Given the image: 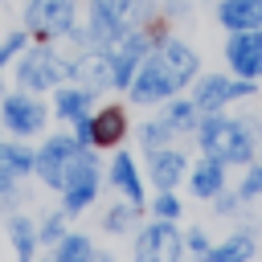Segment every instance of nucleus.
Segmentation results:
<instances>
[{
    "label": "nucleus",
    "instance_id": "nucleus-1",
    "mask_svg": "<svg viewBox=\"0 0 262 262\" xmlns=\"http://www.w3.org/2000/svg\"><path fill=\"white\" fill-rule=\"evenodd\" d=\"M192 74H196V53L188 45H180V41H164L160 53L151 57V66H143V74H139L131 94L139 102H151V98H164L176 86H184Z\"/></svg>",
    "mask_w": 262,
    "mask_h": 262
},
{
    "label": "nucleus",
    "instance_id": "nucleus-2",
    "mask_svg": "<svg viewBox=\"0 0 262 262\" xmlns=\"http://www.w3.org/2000/svg\"><path fill=\"white\" fill-rule=\"evenodd\" d=\"M201 143L213 160L221 164H237L250 156V131L242 123H225V119H209L205 131H201Z\"/></svg>",
    "mask_w": 262,
    "mask_h": 262
},
{
    "label": "nucleus",
    "instance_id": "nucleus-3",
    "mask_svg": "<svg viewBox=\"0 0 262 262\" xmlns=\"http://www.w3.org/2000/svg\"><path fill=\"white\" fill-rule=\"evenodd\" d=\"M25 20L33 33H66L74 20V4L70 0H29Z\"/></svg>",
    "mask_w": 262,
    "mask_h": 262
},
{
    "label": "nucleus",
    "instance_id": "nucleus-4",
    "mask_svg": "<svg viewBox=\"0 0 262 262\" xmlns=\"http://www.w3.org/2000/svg\"><path fill=\"white\" fill-rule=\"evenodd\" d=\"M16 78H20V86H29V90H45V86H53V82L61 78V61H57L49 49H33V53H25Z\"/></svg>",
    "mask_w": 262,
    "mask_h": 262
},
{
    "label": "nucleus",
    "instance_id": "nucleus-5",
    "mask_svg": "<svg viewBox=\"0 0 262 262\" xmlns=\"http://www.w3.org/2000/svg\"><path fill=\"white\" fill-rule=\"evenodd\" d=\"M229 66L237 74H262V33H250V29H237V37L229 41Z\"/></svg>",
    "mask_w": 262,
    "mask_h": 262
},
{
    "label": "nucleus",
    "instance_id": "nucleus-6",
    "mask_svg": "<svg viewBox=\"0 0 262 262\" xmlns=\"http://www.w3.org/2000/svg\"><path fill=\"white\" fill-rule=\"evenodd\" d=\"M70 156H74V139H49L45 151L33 160V168H37L49 184L61 188V184H66V160H70Z\"/></svg>",
    "mask_w": 262,
    "mask_h": 262
},
{
    "label": "nucleus",
    "instance_id": "nucleus-7",
    "mask_svg": "<svg viewBox=\"0 0 262 262\" xmlns=\"http://www.w3.org/2000/svg\"><path fill=\"white\" fill-rule=\"evenodd\" d=\"M233 94H250V82L205 78V82L196 86V106H201V111H213V106H221V102H225V98H233Z\"/></svg>",
    "mask_w": 262,
    "mask_h": 262
},
{
    "label": "nucleus",
    "instance_id": "nucleus-8",
    "mask_svg": "<svg viewBox=\"0 0 262 262\" xmlns=\"http://www.w3.org/2000/svg\"><path fill=\"white\" fill-rule=\"evenodd\" d=\"M176 254H180V242H176V233H172L168 225L143 229V237H139V258H176Z\"/></svg>",
    "mask_w": 262,
    "mask_h": 262
},
{
    "label": "nucleus",
    "instance_id": "nucleus-9",
    "mask_svg": "<svg viewBox=\"0 0 262 262\" xmlns=\"http://www.w3.org/2000/svg\"><path fill=\"white\" fill-rule=\"evenodd\" d=\"M221 20L229 29H258L262 25V0H225Z\"/></svg>",
    "mask_w": 262,
    "mask_h": 262
},
{
    "label": "nucleus",
    "instance_id": "nucleus-10",
    "mask_svg": "<svg viewBox=\"0 0 262 262\" xmlns=\"http://www.w3.org/2000/svg\"><path fill=\"white\" fill-rule=\"evenodd\" d=\"M4 119L16 127V131H37L45 123V111L33 102V98H8L4 102Z\"/></svg>",
    "mask_w": 262,
    "mask_h": 262
},
{
    "label": "nucleus",
    "instance_id": "nucleus-11",
    "mask_svg": "<svg viewBox=\"0 0 262 262\" xmlns=\"http://www.w3.org/2000/svg\"><path fill=\"white\" fill-rule=\"evenodd\" d=\"M139 57H143V37H127V41L119 45L115 61H111V66H115V70H111L115 82H131V70L139 66Z\"/></svg>",
    "mask_w": 262,
    "mask_h": 262
},
{
    "label": "nucleus",
    "instance_id": "nucleus-12",
    "mask_svg": "<svg viewBox=\"0 0 262 262\" xmlns=\"http://www.w3.org/2000/svg\"><path fill=\"white\" fill-rule=\"evenodd\" d=\"M217 188H221V160H205L192 172V192L196 196H213Z\"/></svg>",
    "mask_w": 262,
    "mask_h": 262
},
{
    "label": "nucleus",
    "instance_id": "nucleus-13",
    "mask_svg": "<svg viewBox=\"0 0 262 262\" xmlns=\"http://www.w3.org/2000/svg\"><path fill=\"white\" fill-rule=\"evenodd\" d=\"M180 168H184V160H180L176 151H160V156H156V164H151L156 184H160V188H172V184H176V176H180Z\"/></svg>",
    "mask_w": 262,
    "mask_h": 262
},
{
    "label": "nucleus",
    "instance_id": "nucleus-14",
    "mask_svg": "<svg viewBox=\"0 0 262 262\" xmlns=\"http://www.w3.org/2000/svg\"><path fill=\"white\" fill-rule=\"evenodd\" d=\"M94 180V164H90V156H70L66 160V184L61 188H74V184H90Z\"/></svg>",
    "mask_w": 262,
    "mask_h": 262
},
{
    "label": "nucleus",
    "instance_id": "nucleus-15",
    "mask_svg": "<svg viewBox=\"0 0 262 262\" xmlns=\"http://www.w3.org/2000/svg\"><path fill=\"white\" fill-rule=\"evenodd\" d=\"M123 135V115L119 111H102L98 119H94V139L98 143H115Z\"/></svg>",
    "mask_w": 262,
    "mask_h": 262
},
{
    "label": "nucleus",
    "instance_id": "nucleus-16",
    "mask_svg": "<svg viewBox=\"0 0 262 262\" xmlns=\"http://www.w3.org/2000/svg\"><path fill=\"white\" fill-rule=\"evenodd\" d=\"M115 180L123 184V192L131 196V205L139 201V180H135V168H131V156H119L115 160Z\"/></svg>",
    "mask_w": 262,
    "mask_h": 262
},
{
    "label": "nucleus",
    "instance_id": "nucleus-17",
    "mask_svg": "<svg viewBox=\"0 0 262 262\" xmlns=\"http://www.w3.org/2000/svg\"><path fill=\"white\" fill-rule=\"evenodd\" d=\"M250 254H254V242L250 237H233L229 246L213 250V262H237V258H250Z\"/></svg>",
    "mask_w": 262,
    "mask_h": 262
},
{
    "label": "nucleus",
    "instance_id": "nucleus-18",
    "mask_svg": "<svg viewBox=\"0 0 262 262\" xmlns=\"http://www.w3.org/2000/svg\"><path fill=\"white\" fill-rule=\"evenodd\" d=\"M57 258L61 262H82V258H90V242L86 237H66L57 246Z\"/></svg>",
    "mask_w": 262,
    "mask_h": 262
},
{
    "label": "nucleus",
    "instance_id": "nucleus-19",
    "mask_svg": "<svg viewBox=\"0 0 262 262\" xmlns=\"http://www.w3.org/2000/svg\"><path fill=\"white\" fill-rule=\"evenodd\" d=\"M57 111L70 115V119H78V115L86 111V94H82V90H61V94H57Z\"/></svg>",
    "mask_w": 262,
    "mask_h": 262
},
{
    "label": "nucleus",
    "instance_id": "nucleus-20",
    "mask_svg": "<svg viewBox=\"0 0 262 262\" xmlns=\"http://www.w3.org/2000/svg\"><path fill=\"white\" fill-rule=\"evenodd\" d=\"M90 196H94V180H90V184H74V188H66V209L74 213V209H82Z\"/></svg>",
    "mask_w": 262,
    "mask_h": 262
},
{
    "label": "nucleus",
    "instance_id": "nucleus-21",
    "mask_svg": "<svg viewBox=\"0 0 262 262\" xmlns=\"http://www.w3.org/2000/svg\"><path fill=\"white\" fill-rule=\"evenodd\" d=\"M12 242H16V250L29 258V254H33V225H29V221H12Z\"/></svg>",
    "mask_w": 262,
    "mask_h": 262
},
{
    "label": "nucleus",
    "instance_id": "nucleus-22",
    "mask_svg": "<svg viewBox=\"0 0 262 262\" xmlns=\"http://www.w3.org/2000/svg\"><path fill=\"white\" fill-rule=\"evenodd\" d=\"M127 8H131V0H94V12H102V16H111V20H123Z\"/></svg>",
    "mask_w": 262,
    "mask_h": 262
},
{
    "label": "nucleus",
    "instance_id": "nucleus-23",
    "mask_svg": "<svg viewBox=\"0 0 262 262\" xmlns=\"http://www.w3.org/2000/svg\"><path fill=\"white\" fill-rule=\"evenodd\" d=\"M0 160H8V168H12V172H25V168H33V160H29L25 151H16V147H0Z\"/></svg>",
    "mask_w": 262,
    "mask_h": 262
},
{
    "label": "nucleus",
    "instance_id": "nucleus-24",
    "mask_svg": "<svg viewBox=\"0 0 262 262\" xmlns=\"http://www.w3.org/2000/svg\"><path fill=\"white\" fill-rule=\"evenodd\" d=\"M168 135H172V127H168V123H151V127H147V131H143V139H147V143H151V147H156V143H160V139H168Z\"/></svg>",
    "mask_w": 262,
    "mask_h": 262
},
{
    "label": "nucleus",
    "instance_id": "nucleus-25",
    "mask_svg": "<svg viewBox=\"0 0 262 262\" xmlns=\"http://www.w3.org/2000/svg\"><path fill=\"white\" fill-rule=\"evenodd\" d=\"M127 221H131V213H127V209H115V213L106 217V229H115V233H123V229H127Z\"/></svg>",
    "mask_w": 262,
    "mask_h": 262
},
{
    "label": "nucleus",
    "instance_id": "nucleus-26",
    "mask_svg": "<svg viewBox=\"0 0 262 262\" xmlns=\"http://www.w3.org/2000/svg\"><path fill=\"white\" fill-rule=\"evenodd\" d=\"M20 41H25V37H20V33H12V37H8L4 45H0V66H4V61H8V57H12L16 49H20Z\"/></svg>",
    "mask_w": 262,
    "mask_h": 262
},
{
    "label": "nucleus",
    "instance_id": "nucleus-27",
    "mask_svg": "<svg viewBox=\"0 0 262 262\" xmlns=\"http://www.w3.org/2000/svg\"><path fill=\"white\" fill-rule=\"evenodd\" d=\"M254 192H262V168H258V172H250V176H246V184H242V196H254Z\"/></svg>",
    "mask_w": 262,
    "mask_h": 262
},
{
    "label": "nucleus",
    "instance_id": "nucleus-28",
    "mask_svg": "<svg viewBox=\"0 0 262 262\" xmlns=\"http://www.w3.org/2000/svg\"><path fill=\"white\" fill-rule=\"evenodd\" d=\"M156 213H160V217H176V201H172V196H160V201H156Z\"/></svg>",
    "mask_w": 262,
    "mask_h": 262
},
{
    "label": "nucleus",
    "instance_id": "nucleus-29",
    "mask_svg": "<svg viewBox=\"0 0 262 262\" xmlns=\"http://www.w3.org/2000/svg\"><path fill=\"white\" fill-rule=\"evenodd\" d=\"M192 119V106H172V123H188Z\"/></svg>",
    "mask_w": 262,
    "mask_h": 262
},
{
    "label": "nucleus",
    "instance_id": "nucleus-30",
    "mask_svg": "<svg viewBox=\"0 0 262 262\" xmlns=\"http://www.w3.org/2000/svg\"><path fill=\"white\" fill-rule=\"evenodd\" d=\"M57 233H61V217H53V221L45 225V237H57Z\"/></svg>",
    "mask_w": 262,
    "mask_h": 262
},
{
    "label": "nucleus",
    "instance_id": "nucleus-31",
    "mask_svg": "<svg viewBox=\"0 0 262 262\" xmlns=\"http://www.w3.org/2000/svg\"><path fill=\"white\" fill-rule=\"evenodd\" d=\"M188 246H192L196 254H205V237H201V233H192V237H188Z\"/></svg>",
    "mask_w": 262,
    "mask_h": 262
}]
</instances>
